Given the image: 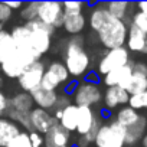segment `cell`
Returning a JSON list of instances; mask_svg holds the SVG:
<instances>
[{
  "instance_id": "6da1fadb",
  "label": "cell",
  "mask_w": 147,
  "mask_h": 147,
  "mask_svg": "<svg viewBox=\"0 0 147 147\" xmlns=\"http://www.w3.org/2000/svg\"><path fill=\"white\" fill-rule=\"evenodd\" d=\"M63 65L72 78H84L91 71V56L85 49V38L82 35L69 36L62 48Z\"/></svg>"
},
{
  "instance_id": "7a4b0ae2",
  "label": "cell",
  "mask_w": 147,
  "mask_h": 147,
  "mask_svg": "<svg viewBox=\"0 0 147 147\" xmlns=\"http://www.w3.org/2000/svg\"><path fill=\"white\" fill-rule=\"evenodd\" d=\"M127 32H128V23H125L124 20L115 19L108 13L104 23L97 30L95 36L100 45L105 48L107 51H110L115 48H123L125 45Z\"/></svg>"
},
{
  "instance_id": "3957f363",
  "label": "cell",
  "mask_w": 147,
  "mask_h": 147,
  "mask_svg": "<svg viewBox=\"0 0 147 147\" xmlns=\"http://www.w3.org/2000/svg\"><path fill=\"white\" fill-rule=\"evenodd\" d=\"M25 26L30 30V43H32L33 51L40 56L46 55L52 48V39L55 35V29L39 22L38 19L32 22H26Z\"/></svg>"
},
{
  "instance_id": "277c9868",
  "label": "cell",
  "mask_w": 147,
  "mask_h": 147,
  "mask_svg": "<svg viewBox=\"0 0 147 147\" xmlns=\"http://www.w3.org/2000/svg\"><path fill=\"white\" fill-rule=\"evenodd\" d=\"M92 144L94 147H125V128L114 120L105 121L101 124Z\"/></svg>"
},
{
  "instance_id": "5b68a950",
  "label": "cell",
  "mask_w": 147,
  "mask_h": 147,
  "mask_svg": "<svg viewBox=\"0 0 147 147\" xmlns=\"http://www.w3.org/2000/svg\"><path fill=\"white\" fill-rule=\"evenodd\" d=\"M104 90L100 84H91L87 81L77 82V87L72 92V104L77 107H95L102 102Z\"/></svg>"
},
{
  "instance_id": "8992f818",
  "label": "cell",
  "mask_w": 147,
  "mask_h": 147,
  "mask_svg": "<svg viewBox=\"0 0 147 147\" xmlns=\"http://www.w3.org/2000/svg\"><path fill=\"white\" fill-rule=\"evenodd\" d=\"M130 61H131L130 59V52L125 49V46L110 49V51H105L100 56L95 72L98 74L100 78H102L108 72L115 71L121 66H125L127 63H130Z\"/></svg>"
},
{
  "instance_id": "52a82bcc",
  "label": "cell",
  "mask_w": 147,
  "mask_h": 147,
  "mask_svg": "<svg viewBox=\"0 0 147 147\" xmlns=\"http://www.w3.org/2000/svg\"><path fill=\"white\" fill-rule=\"evenodd\" d=\"M69 74L65 68V65L59 61H52L46 68L40 82V88L46 91H56L62 84L69 82Z\"/></svg>"
},
{
  "instance_id": "ba28073f",
  "label": "cell",
  "mask_w": 147,
  "mask_h": 147,
  "mask_svg": "<svg viewBox=\"0 0 147 147\" xmlns=\"http://www.w3.org/2000/svg\"><path fill=\"white\" fill-rule=\"evenodd\" d=\"M33 62H36V61L32 56H29V55L16 49L15 53L10 58H7L2 65H0V72L10 80H18L23 74V71L29 65H32Z\"/></svg>"
},
{
  "instance_id": "9c48e42d",
  "label": "cell",
  "mask_w": 147,
  "mask_h": 147,
  "mask_svg": "<svg viewBox=\"0 0 147 147\" xmlns=\"http://www.w3.org/2000/svg\"><path fill=\"white\" fill-rule=\"evenodd\" d=\"M45 63L42 61H36L32 65H29L23 74L18 78V85L22 88L23 92H32L38 88H40V82L45 74Z\"/></svg>"
},
{
  "instance_id": "30bf717a",
  "label": "cell",
  "mask_w": 147,
  "mask_h": 147,
  "mask_svg": "<svg viewBox=\"0 0 147 147\" xmlns=\"http://www.w3.org/2000/svg\"><path fill=\"white\" fill-rule=\"evenodd\" d=\"M63 7L61 2H39L38 7V20L53 28L55 30L62 26Z\"/></svg>"
},
{
  "instance_id": "8fae6325",
  "label": "cell",
  "mask_w": 147,
  "mask_h": 147,
  "mask_svg": "<svg viewBox=\"0 0 147 147\" xmlns=\"http://www.w3.org/2000/svg\"><path fill=\"white\" fill-rule=\"evenodd\" d=\"M10 36H12V39H13L15 46H16L18 51H20V52L32 56L35 61H40L42 59V56L38 55L33 51V48H32V43H30V30L25 26V23L16 25L10 30Z\"/></svg>"
},
{
  "instance_id": "7c38bea8",
  "label": "cell",
  "mask_w": 147,
  "mask_h": 147,
  "mask_svg": "<svg viewBox=\"0 0 147 147\" xmlns=\"http://www.w3.org/2000/svg\"><path fill=\"white\" fill-rule=\"evenodd\" d=\"M128 98H130V94L125 90L120 87H108L104 90V94H102V108L107 113L114 111L115 108H121L127 105Z\"/></svg>"
},
{
  "instance_id": "4fadbf2b",
  "label": "cell",
  "mask_w": 147,
  "mask_h": 147,
  "mask_svg": "<svg viewBox=\"0 0 147 147\" xmlns=\"http://www.w3.org/2000/svg\"><path fill=\"white\" fill-rule=\"evenodd\" d=\"M29 121H30V127H32V131H36L42 136H45L48 133V130L56 124L58 121L53 118L52 113L49 111H45L42 108H38V107H33V110L29 113Z\"/></svg>"
},
{
  "instance_id": "5bb4252c",
  "label": "cell",
  "mask_w": 147,
  "mask_h": 147,
  "mask_svg": "<svg viewBox=\"0 0 147 147\" xmlns=\"http://www.w3.org/2000/svg\"><path fill=\"white\" fill-rule=\"evenodd\" d=\"M87 26V16L84 12H63L62 29L69 36L81 35Z\"/></svg>"
},
{
  "instance_id": "9a60e30c",
  "label": "cell",
  "mask_w": 147,
  "mask_h": 147,
  "mask_svg": "<svg viewBox=\"0 0 147 147\" xmlns=\"http://www.w3.org/2000/svg\"><path fill=\"white\" fill-rule=\"evenodd\" d=\"M43 144L45 147H71L74 143L71 133L62 128L59 123H56L43 136Z\"/></svg>"
},
{
  "instance_id": "2e32d148",
  "label": "cell",
  "mask_w": 147,
  "mask_h": 147,
  "mask_svg": "<svg viewBox=\"0 0 147 147\" xmlns=\"http://www.w3.org/2000/svg\"><path fill=\"white\" fill-rule=\"evenodd\" d=\"M133 74V61H130V63H127L125 66H121L115 71L108 72L105 77L101 78V82L108 88V87H120L124 88L127 81L130 80Z\"/></svg>"
},
{
  "instance_id": "e0dca14e",
  "label": "cell",
  "mask_w": 147,
  "mask_h": 147,
  "mask_svg": "<svg viewBox=\"0 0 147 147\" xmlns=\"http://www.w3.org/2000/svg\"><path fill=\"white\" fill-rule=\"evenodd\" d=\"M146 40H147V35L143 33L141 30H138L136 26H133L131 23L128 25V32H127V39H125V49L128 52H134V53H143L144 48H146Z\"/></svg>"
},
{
  "instance_id": "ac0fdd59",
  "label": "cell",
  "mask_w": 147,
  "mask_h": 147,
  "mask_svg": "<svg viewBox=\"0 0 147 147\" xmlns=\"http://www.w3.org/2000/svg\"><path fill=\"white\" fill-rule=\"evenodd\" d=\"M58 92L56 91H46L43 88H38L35 91L30 92V97L33 100V104L38 107V108H42L45 111H52L55 104H56V100H58Z\"/></svg>"
},
{
  "instance_id": "d6986e66",
  "label": "cell",
  "mask_w": 147,
  "mask_h": 147,
  "mask_svg": "<svg viewBox=\"0 0 147 147\" xmlns=\"http://www.w3.org/2000/svg\"><path fill=\"white\" fill-rule=\"evenodd\" d=\"M98 114L95 113L94 108L90 107H78V121H77V133L78 137H84L95 123Z\"/></svg>"
},
{
  "instance_id": "ffe728a7",
  "label": "cell",
  "mask_w": 147,
  "mask_h": 147,
  "mask_svg": "<svg viewBox=\"0 0 147 147\" xmlns=\"http://www.w3.org/2000/svg\"><path fill=\"white\" fill-rule=\"evenodd\" d=\"M33 100L30 97L29 92H18L15 95H12L9 98V105L7 108L9 110H13L16 113H22V114H29L32 110H33Z\"/></svg>"
},
{
  "instance_id": "44dd1931",
  "label": "cell",
  "mask_w": 147,
  "mask_h": 147,
  "mask_svg": "<svg viewBox=\"0 0 147 147\" xmlns=\"http://www.w3.org/2000/svg\"><path fill=\"white\" fill-rule=\"evenodd\" d=\"M147 133V117L140 115L136 124L125 128V146H136Z\"/></svg>"
},
{
  "instance_id": "7402d4cb",
  "label": "cell",
  "mask_w": 147,
  "mask_h": 147,
  "mask_svg": "<svg viewBox=\"0 0 147 147\" xmlns=\"http://www.w3.org/2000/svg\"><path fill=\"white\" fill-rule=\"evenodd\" d=\"M22 128L6 117H0V147H6L19 133Z\"/></svg>"
},
{
  "instance_id": "603a6c76",
  "label": "cell",
  "mask_w": 147,
  "mask_h": 147,
  "mask_svg": "<svg viewBox=\"0 0 147 147\" xmlns=\"http://www.w3.org/2000/svg\"><path fill=\"white\" fill-rule=\"evenodd\" d=\"M105 5V9L107 12L115 18V19H120V20H124L125 23L130 25L128 22V15L133 16V12L130 9H133L136 6V3H128V2H107L104 3Z\"/></svg>"
},
{
  "instance_id": "cb8c5ba5",
  "label": "cell",
  "mask_w": 147,
  "mask_h": 147,
  "mask_svg": "<svg viewBox=\"0 0 147 147\" xmlns=\"http://www.w3.org/2000/svg\"><path fill=\"white\" fill-rule=\"evenodd\" d=\"M77 121H78V107L77 105H68L66 108L62 110L61 118L58 120L59 125L62 128H65L69 133H74L77 130Z\"/></svg>"
},
{
  "instance_id": "d4e9b609",
  "label": "cell",
  "mask_w": 147,
  "mask_h": 147,
  "mask_svg": "<svg viewBox=\"0 0 147 147\" xmlns=\"http://www.w3.org/2000/svg\"><path fill=\"white\" fill-rule=\"evenodd\" d=\"M140 115H141V114H138V111L130 108L128 105H124V107H121V108L117 111L114 121H115L117 124H120L121 127L128 128V127H131L133 124L137 123V120L140 118Z\"/></svg>"
},
{
  "instance_id": "484cf974",
  "label": "cell",
  "mask_w": 147,
  "mask_h": 147,
  "mask_svg": "<svg viewBox=\"0 0 147 147\" xmlns=\"http://www.w3.org/2000/svg\"><path fill=\"white\" fill-rule=\"evenodd\" d=\"M16 51L15 42L10 36L9 30H2L0 32V65H2L7 58H10Z\"/></svg>"
},
{
  "instance_id": "4316f807",
  "label": "cell",
  "mask_w": 147,
  "mask_h": 147,
  "mask_svg": "<svg viewBox=\"0 0 147 147\" xmlns=\"http://www.w3.org/2000/svg\"><path fill=\"white\" fill-rule=\"evenodd\" d=\"M123 90H125L130 95L147 91V77L133 72L131 77H130V80L127 81V84H125V87H124Z\"/></svg>"
},
{
  "instance_id": "83f0119b",
  "label": "cell",
  "mask_w": 147,
  "mask_h": 147,
  "mask_svg": "<svg viewBox=\"0 0 147 147\" xmlns=\"http://www.w3.org/2000/svg\"><path fill=\"white\" fill-rule=\"evenodd\" d=\"M38 7H39V2H29V3H23L19 16L20 19L26 23V22H32L36 20L38 18Z\"/></svg>"
},
{
  "instance_id": "f1b7e54d",
  "label": "cell",
  "mask_w": 147,
  "mask_h": 147,
  "mask_svg": "<svg viewBox=\"0 0 147 147\" xmlns=\"http://www.w3.org/2000/svg\"><path fill=\"white\" fill-rule=\"evenodd\" d=\"M130 108L140 111V110H147V91L144 92H138V94H133L128 98V104Z\"/></svg>"
},
{
  "instance_id": "f546056e",
  "label": "cell",
  "mask_w": 147,
  "mask_h": 147,
  "mask_svg": "<svg viewBox=\"0 0 147 147\" xmlns=\"http://www.w3.org/2000/svg\"><path fill=\"white\" fill-rule=\"evenodd\" d=\"M130 23H131L133 26H136L138 30H141L143 33L147 35V15H144V13L136 10V12L133 13V16L130 18Z\"/></svg>"
},
{
  "instance_id": "4dcf8cb0",
  "label": "cell",
  "mask_w": 147,
  "mask_h": 147,
  "mask_svg": "<svg viewBox=\"0 0 147 147\" xmlns=\"http://www.w3.org/2000/svg\"><path fill=\"white\" fill-rule=\"evenodd\" d=\"M6 147H32L30 140H29V134L22 130Z\"/></svg>"
},
{
  "instance_id": "1f68e13d",
  "label": "cell",
  "mask_w": 147,
  "mask_h": 147,
  "mask_svg": "<svg viewBox=\"0 0 147 147\" xmlns=\"http://www.w3.org/2000/svg\"><path fill=\"white\" fill-rule=\"evenodd\" d=\"M87 6H90V5L84 3V2H63L62 3L63 12H84V9Z\"/></svg>"
},
{
  "instance_id": "d6a6232c",
  "label": "cell",
  "mask_w": 147,
  "mask_h": 147,
  "mask_svg": "<svg viewBox=\"0 0 147 147\" xmlns=\"http://www.w3.org/2000/svg\"><path fill=\"white\" fill-rule=\"evenodd\" d=\"M13 16V12L6 6L5 2H0V23L2 25H6Z\"/></svg>"
},
{
  "instance_id": "836d02e7",
  "label": "cell",
  "mask_w": 147,
  "mask_h": 147,
  "mask_svg": "<svg viewBox=\"0 0 147 147\" xmlns=\"http://www.w3.org/2000/svg\"><path fill=\"white\" fill-rule=\"evenodd\" d=\"M133 72L147 77V61H136V62H133Z\"/></svg>"
},
{
  "instance_id": "e575fe53",
  "label": "cell",
  "mask_w": 147,
  "mask_h": 147,
  "mask_svg": "<svg viewBox=\"0 0 147 147\" xmlns=\"http://www.w3.org/2000/svg\"><path fill=\"white\" fill-rule=\"evenodd\" d=\"M28 134H29V140H30L32 147H42L43 146V136L42 134H39L36 131H30Z\"/></svg>"
},
{
  "instance_id": "d590c367",
  "label": "cell",
  "mask_w": 147,
  "mask_h": 147,
  "mask_svg": "<svg viewBox=\"0 0 147 147\" xmlns=\"http://www.w3.org/2000/svg\"><path fill=\"white\" fill-rule=\"evenodd\" d=\"M7 105H9V97L0 90V114H5L6 110H7Z\"/></svg>"
},
{
  "instance_id": "8d00e7d4",
  "label": "cell",
  "mask_w": 147,
  "mask_h": 147,
  "mask_svg": "<svg viewBox=\"0 0 147 147\" xmlns=\"http://www.w3.org/2000/svg\"><path fill=\"white\" fill-rule=\"evenodd\" d=\"M84 78H85L84 81L91 82V84H100V82H101V78L98 77V74H97L95 71H92V69H91V71L87 74V75H85Z\"/></svg>"
},
{
  "instance_id": "74e56055",
  "label": "cell",
  "mask_w": 147,
  "mask_h": 147,
  "mask_svg": "<svg viewBox=\"0 0 147 147\" xmlns=\"http://www.w3.org/2000/svg\"><path fill=\"white\" fill-rule=\"evenodd\" d=\"M6 3V6L13 12V10H20L22 9V6H23V3L22 2H5Z\"/></svg>"
},
{
  "instance_id": "f35d334b",
  "label": "cell",
  "mask_w": 147,
  "mask_h": 147,
  "mask_svg": "<svg viewBox=\"0 0 147 147\" xmlns=\"http://www.w3.org/2000/svg\"><path fill=\"white\" fill-rule=\"evenodd\" d=\"M136 7L138 12L147 15V2H138V3H136Z\"/></svg>"
},
{
  "instance_id": "ab89813d",
  "label": "cell",
  "mask_w": 147,
  "mask_h": 147,
  "mask_svg": "<svg viewBox=\"0 0 147 147\" xmlns=\"http://www.w3.org/2000/svg\"><path fill=\"white\" fill-rule=\"evenodd\" d=\"M141 146H143V147H147V133H146L144 137L141 138Z\"/></svg>"
},
{
  "instance_id": "60d3db41",
  "label": "cell",
  "mask_w": 147,
  "mask_h": 147,
  "mask_svg": "<svg viewBox=\"0 0 147 147\" xmlns=\"http://www.w3.org/2000/svg\"><path fill=\"white\" fill-rule=\"evenodd\" d=\"M143 53H146V55H147V40H146V48H144V52H143Z\"/></svg>"
},
{
  "instance_id": "b9f144b4",
  "label": "cell",
  "mask_w": 147,
  "mask_h": 147,
  "mask_svg": "<svg viewBox=\"0 0 147 147\" xmlns=\"http://www.w3.org/2000/svg\"><path fill=\"white\" fill-rule=\"evenodd\" d=\"M5 25H2V23H0V32H2V30H5V28H3Z\"/></svg>"
},
{
  "instance_id": "7bdbcfd3",
  "label": "cell",
  "mask_w": 147,
  "mask_h": 147,
  "mask_svg": "<svg viewBox=\"0 0 147 147\" xmlns=\"http://www.w3.org/2000/svg\"><path fill=\"white\" fill-rule=\"evenodd\" d=\"M71 147H77V146H75V144H72V146H71Z\"/></svg>"
},
{
  "instance_id": "ee69618b",
  "label": "cell",
  "mask_w": 147,
  "mask_h": 147,
  "mask_svg": "<svg viewBox=\"0 0 147 147\" xmlns=\"http://www.w3.org/2000/svg\"><path fill=\"white\" fill-rule=\"evenodd\" d=\"M0 117H3V115H2V114H0Z\"/></svg>"
}]
</instances>
